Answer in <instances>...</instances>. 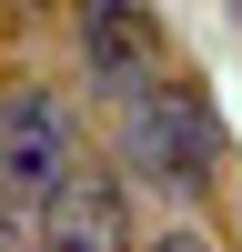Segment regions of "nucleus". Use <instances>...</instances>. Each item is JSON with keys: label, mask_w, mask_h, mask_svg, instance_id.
<instances>
[{"label": "nucleus", "mask_w": 242, "mask_h": 252, "mask_svg": "<svg viewBox=\"0 0 242 252\" xmlns=\"http://www.w3.org/2000/svg\"><path fill=\"white\" fill-rule=\"evenodd\" d=\"M121 161H131L151 192L202 202L212 172H222V121H212V101H202L192 81H151L141 101H121Z\"/></svg>", "instance_id": "obj_1"}, {"label": "nucleus", "mask_w": 242, "mask_h": 252, "mask_svg": "<svg viewBox=\"0 0 242 252\" xmlns=\"http://www.w3.org/2000/svg\"><path fill=\"white\" fill-rule=\"evenodd\" d=\"M81 172V131L60 91H10L0 101V202H51Z\"/></svg>", "instance_id": "obj_2"}, {"label": "nucleus", "mask_w": 242, "mask_h": 252, "mask_svg": "<svg viewBox=\"0 0 242 252\" xmlns=\"http://www.w3.org/2000/svg\"><path fill=\"white\" fill-rule=\"evenodd\" d=\"M81 61L111 101H141L161 81V20L151 0H81Z\"/></svg>", "instance_id": "obj_3"}, {"label": "nucleus", "mask_w": 242, "mask_h": 252, "mask_svg": "<svg viewBox=\"0 0 242 252\" xmlns=\"http://www.w3.org/2000/svg\"><path fill=\"white\" fill-rule=\"evenodd\" d=\"M40 252H131V202L101 161H81L51 202H40Z\"/></svg>", "instance_id": "obj_4"}, {"label": "nucleus", "mask_w": 242, "mask_h": 252, "mask_svg": "<svg viewBox=\"0 0 242 252\" xmlns=\"http://www.w3.org/2000/svg\"><path fill=\"white\" fill-rule=\"evenodd\" d=\"M141 252H212V232H192V222H172L161 242H141Z\"/></svg>", "instance_id": "obj_5"}, {"label": "nucleus", "mask_w": 242, "mask_h": 252, "mask_svg": "<svg viewBox=\"0 0 242 252\" xmlns=\"http://www.w3.org/2000/svg\"><path fill=\"white\" fill-rule=\"evenodd\" d=\"M0 252H20V232H10V212H0Z\"/></svg>", "instance_id": "obj_6"}, {"label": "nucleus", "mask_w": 242, "mask_h": 252, "mask_svg": "<svg viewBox=\"0 0 242 252\" xmlns=\"http://www.w3.org/2000/svg\"><path fill=\"white\" fill-rule=\"evenodd\" d=\"M232 20H242V0H232Z\"/></svg>", "instance_id": "obj_7"}]
</instances>
